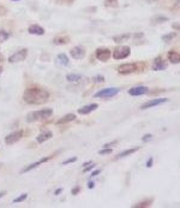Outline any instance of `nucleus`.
Wrapping results in <instances>:
<instances>
[{
	"mask_svg": "<svg viewBox=\"0 0 180 208\" xmlns=\"http://www.w3.org/2000/svg\"><path fill=\"white\" fill-rule=\"evenodd\" d=\"M48 98H49V93L41 88H28L23 95L24 101L30 105L43 104L48 100Z\"/></svg>",
	"mask_w": 180,
	"mask_h": 208,
	"instance_id": "f257e3e1",
	"label": "nucleus"
},
{
	"mask_svg": "<svg viewBox=\"0 0 180 208\" xmlns=\"http://www.w3.org/2000/svg\"><path fill=\"white\" fill-rule=\"evenodd\" d=\"M52 114H53V109L52 108H43V109H40V111H34V112H30L27 116V122L34 123V122H37V120L47 119Z\"/></svg>",
	"mask_w": 180,
	"mask_h": 208,
	"instance_id": "f03ea898",
	"label": "nucleus"
},
{
	"mask_svg": "<svg viewBox=\"0 0 180 208\" xmlns=\"http://www.w3.org/2000/svg\"><path fill=\"white\" fill-rule=\"evenodd\" d=\"M131 54V48L129 46H120L117 47L114 51H113V58L114 59H125L127 57H130Z\"/></svg>",
	"mask_w": 180,
	"mask_h": 208,
	"instance_id": "7ed1b4c3",
	"label": "nucleus"
},
{
	"mask_svg": "<svg viewBox=\"0 0 180 208\" xmlns=\"http://www.w3.org/2000/svg\"><path fill=\"white\" fill-rule=\"evenodd\" d=\"M120 92L119 88H106V89H101L100 92H97L95 94V98H112V96H115L118 93Z\"/></svg>",
	"mask_w": 180,
	"mask_h": 208,
	"instance_id": "20e7f679",
	"label": "nucleus"
},
{
	"mask_svg": "<svg viewBox=\"0 0 180 208\" xmlns=\"http://www.w3.org/2000/svg\"><path fill=\"white\" fill-rule=\"evenodd\" d=\"M27 55H28V49H27V48H23V49H21V51L16 52L15 54H12V55L8 58V62L12 63V64L23 62V60H25Z\"/></svg>",
	"mask_w": 180,
	"mask_h": 208,
	"instance_id": "39448f33",
	"label": "nucleus"
},
{
	"mask_svg": "<svg viewBox=\"0 0 180 208\" xmlns=\"http://www.w3.org/2000/svg\"><path fill=\"white\" fill-rule=\"evenodd\" d=\"M137 70L136 64L133 63H127V64H121L119 68H118V72L121 74V75H129V74H132Z\"/></svg>",
	"mask_w": 180,
	"mask_h": 208,
	"instance_id": "423d86ee",
	"label": "nucleus"
},
{
	"mask_svg": "<svg viewBox=\"0 0 180 208\" xmlns=\"http://www.w3.org/2000/svg\"><path fill=\"white\" fill-rule=\"evenodd\" d=\"M22 136H23V131L22 130L11 132L10 135H7V136L5 137V143H6V145H15L16 142H18L19 140L22 139Z\"/></svg>",
	"mask_w": 180,
	"mask_h": 208,
	"instance_id": "0eeeda50",
	"label": "nucleus"
},
{
	"mask_svg": "<svg viewBox=\"0 0 180 208\" xmlns=\"http://www.w3.org/2000/svg\"><path fill=\"white\" fill-rule=\"evenodd\" d=\"M95 55H96V58H97L99 60H101V62H107L110 58L112 53H110V51L108 48H97Z\"/></svg>",
	"mask_w": 180,
	"mask_h": 208,
	"instance_id": "6e6552de",
	"label": "nucleus"
},
{
	"mask_svg": "<svg viewBox=\"0 0 180 208\" xmlns=\"http://www.w3.org/2000/svg\"><path fill=\"white\" fill-rule=\"evenodd\" d=\"M168 99H166V98H161V99H153V100L148 101V102H145V104H143L141 106L142 109H147V108H151V107H155V106H158V105H161V104H163V102H167Z\"/></svg>",
	"mask_w": 180,
	"mask_h": 208,
	"instance_id": "1a4fd4ad",
	"label": "nucleus"
},
{
	"mask_svg": "<svg viewBox=\"0 0 180 208\" xmlns=\"http://www.w3.org/2000/svg\"><path fill=\"white\" fill-rule=\"evenodd\" d=\"M148 92V87H144V85H138V87H133L131 89H129V94L132 96H139L143 94H147Z\"/></svg>",
	"mask_w": 180,
	"mask_h": 208,
	"instance_id": "9d476101",
	"label": "nucleus"
},
{
	"mask_svg": "<svg viewBox=\"0 0 180 208\" xmlns=\"http://www.w3.org/2000/svg\"><path fill=\"white\" fill-rule=\"evenodd\" d=\"M167 69V64L163 62V59L161 57H157L154 59V64H153V70L154 71H162V70Z\"/></svg>",
	"mask_w": 180,
	"mask_h": 208,
	"instance_id": "9b49d317",
	"label": "nucleus"
},
{
	"mask_svg": "<svg viewBox=\"0 0 180 208\" xmlns=\"http://www.w3.org/2000/svg\"><path fill=\"white\" fill-rule=\"evenodd\" d=\"M70 54L73 59H82L85 55V51L82 47H73L70 51Z\"/></svg>",
	"mask_w": 180,
	"mask_h": 208,
	"instance_id": "f8f14e48",
	"label": "nucleus"
},
{
	"mask_svg": "<svg viewBox=\"0 0 180 208\" xmlns=\"http://www.w3.org/2000/svg\"><path fill=\"white\" fill-rule=\"evenodd\" d=\"M51 158H52V156H46V158L41 159V160H39V161L32 162V164H30V165H28L27 167H24V169L22 170V173H25V172H28V171H30V170L36 169V167H37V166H40L41 164H43V162H46V161H48V160H51Z\"/></svg>",
	"mask_w": 180,
	"mask_h": 208,
	"instance_id": "ddd939ff",
	"label": "nucleus"
},
{
	"mask_svg": "<svg viewBox=\"0 0 180 208\" xmlns=\"http://www.w3.org/2000/svg\"><path fill=\"white\" fill-rule=\"evenodd\" d=\"M99 107L97 104H90V105H86V106H83L78 109V113L79 114H89L91 113L93 111H95L96 108Z\"/></svg>",
	"mask_w": 180,
	"mask_h": 208,
	"instance_id": "4468645a",
	"label": "nucleus"
},
{
	"mask_svg": "<svg viewBox=\"0 0 180 208\" xmlns=\"http://www.w3.org/2000/svg\"><path fill=\"white\" fill-rule=\"evenodd\" d=\"M28 31H29V34H32V35H43L45 34V29L42 27L37 25V24L30 25L28 28Z\"/></svg>",
	"mask_w": 180,
	"mask_h": 208,
	"instance_id": "2eb2a0df",
	"label": "nucleus"
},
{
	"mask_svg": "<svg viewBox=\"0 0 180 208\" xmlns=\"http://www.w3.org/2000/svg\"><path fill=\"white\" fill-rule=\"evenodd\" d=\"M52 137H53V132L52 131H45V132L40 134L39 136L36 137V141L39 143H43V142H46L48 140H51Z\"/></svg>",
	"mask_w": 180,
	"mask_h": 208,
	"instance_id": "dca6fc26",
	"label": "nucleus"
},
{
	"mask_svg": "<svg viewBox=\"0 0 180 208\" xmlns=\"http://www.w3.org/2000/svg\"><path fill=\"white\" fill-rule=\"evenodd\" d=\"M167 58L172 64H179L180 63V53L175 52V51H169L167 54Z\"/></svg>",
	"mask_w": 180,
	"mask_h": 208,
	"instance_id": "f3484780",
	"label": "nucleus"
},
{
	"mask_svg": "<svg viewBox=\"0 0 180 208\" xmlns=\"http://www.w3.org/2000/svg\"><path fill=\"white\" fill-rule=\"evenodd\" d=\"M76 119V114H73V113H69V114H66V116H64L63 118H60L56 124H65V123H69V122H72V120H75Z\"/></svg>",
	"mask_w": 180,
	"mask_h": 208,
	"instance_id": "a211bd4d",
	"label": "nucleus"
},
{
	"mask_svg": "<svg viewBox=\"0 0 180 208\" xmlns=\"http://www.w3.org/2000/svg\"><path fill=\"white\" fill-rule=\"evenodd\" d=\"M139 149V147H134V148H131V149H126L124 152H121L120 154L117 156V159H123V158H125V156H129V155L133 154L134 152H137Z\"/></svg>",
	"mask_w": 180,
	"mask_h": 208,
	"instance_id": "6ab92c4d",
	"label": "nucleus"
},
{
	"mask_svg": "<svg viewBox=\"0 0 180 208\" xmlns=\"http://www.w3.org/2000/svg\"><path fill=\"white\" fill-rule=\"evenodd\" d=\"M56 60H58L59 64H61V65H64V66L69 65V63H70V60H69V58H67L66 54H59V55L56 57Z\"/></svg>",
	"mask_w": 180,
	"mask_h": 208,
	"instance_id": "aec40b11",
	"label": "nucleus"
},
{
	"mask_svg": "<svg viewBox=\"0 0 180 208\" xmlns=\"http://www.w3.org/2000/svg\"><path fill=\"white\" fill-rule=\"evenodd\" d=\"M66 79L69 82H79L82 79V75H77V74H69L66 75Z\"/></svg>",
	"mask_w": 180,
	"mask_h": 208,
	"instance_id": "412c9836",
	"label": "nucleus"
},
{
	"mask_svg": "<svg viewBox=\"0 0 180 208\" xmlns=\"http://www.w3.org/2000/svg\"><path fill=\"white\" fill-rule=\"evenodd\" d=\"M130 38V34H123V35H119V36H114L113 40L115 41V42H123V41H125Z\"/></svg>",
	"mask_w": 180,
	"mask_h": 208,
	"instance_id": "4be33fe9",
	"label": "nucleus"
},
{
	"mask_svg": "<svg viewBox=\"0 0 180 208\" xmlns=\"http://www.w3.org/2000/svg\"><path fill=\"white\" fill-rule=\"evenodd\" d=\"M175 33H169V34H164V35H162V38H161V40L162 41H164V42H168V41H171L172 39H174L175 38Z\"/></svg>",
	"mask_w": 180,
	"mask_h": 208,
	"instance_id": "5701e85b",
	"label": "nucleus"
},
{
	"mask_svg": "<svg viewBox=\"0 0 180 208\" xmlns=\"http://www.w3.org/2000/svg\"><path fill=\"white\" fill-rule=\"evenodd\" d=\"M67 42H69V40L66 39V38H55L54 41H53L54 45H65Z\"/></svg>",
	"mask_w": 180,
	"mask_h": 208,
	"instance_id": "b1692460",
	"label": "nucleus"
},
{
	"mask_svg": "<svg viewBox=\"0 0 180 208\" xmlns=\"http://www.w3.org/2000/svg\"><path fill=\"white\" fill-rule=\"evenodd\" d=\"M10 38V34L5 30H0V42H4Z\"/></svg>",
	"mask_w": 180,
	"mask_h": 208,
	"instance_id": "393cba45",
	"label": "nucleus"
},
{
	"mask_svg": "<svg viewBox=\"0 0 180 208\" xmlns=\"http://www.w3.org/2000/svg\"><path fill=\"white\" fill-rule=\"evenodd\" d=\"M151 203V200H148V201H144V202H141V203H137V205H133L132 207L133 208H141V207H147Z\"/></svg>",
	"mask_w": 180,
	"mask_h": 208,
	"instance_id": "a878e982",
	"label": "nucleus"
},
{
	"mask_svg": "<svg viewBox=\"0 0 180 208\" xmlns=\"http://www.w3.org/2000/svg\"><path fill=\"white\" fill-rule=\"evenodd\" d=\"M27 197H28V194H22L21 196H18L17 199L13 200V203H18V202H23V201L27 200Z\"/></svg>",
	"mask_w": 180,
	"mask_h": 208,
	"instance_id": "bb28decb",
	"label": "nucleus"
},
{
	"mask_svg": "<svg viewBox=\"0 0 180 208\" xmlns=\"http://www.w3.org/2000/svg\"><path fill=\"white\" fill-rule=\"evenodd\" d=\"M154 21H155L156 23H162V22H164V21H168V17H164V16H158V17H156Z\"/></svg>",
	"mask_w": 180,
	"mask_h": 208,
	"instance_id": "cd10ccee",
	"label": "nucleus"
},
{
	"mask_svg": "<svg viewBox=\"0 0 180 208\" xmlns=\"http://www.w3.org/2000/svg\"><path fill=\"white\" fill-rule=\"evenodd\" d=\"M110 153H112V149H110V148H103V149H101V150L99 152V154L100 155L110 154Z\"/></svg>",
	"mask_w": 180,
	"mask_h": 208,
	"instance_id": "c85d7f7f",
	"label": "nucleus"
},
{
	"mask_svg": "<svg viewBox=\"0 0 180 208\" xmlns=\"http://www.w3.org/2000/svg\"><path fill=\"white\" fill-rule=\"evenodd\" d=\"M151 139H153V135H151V134H145V135L142 137V141H143V142H149Z\"/></svg>",
	"mask_w": 180,
	"mask_h": 208,
	"instance_id": "c756f323",
	"label": "nucleus"
},
{
	"mask_svg": "<svg viewBox=\"0 0 180 208\" xmlns=\"http://www.w3.org/2000/svg\"><path fill=\"white\" fill-rule=\"evenodd\" d=\"M93 79H94V82H97V83H102V82L105 81V77H103L102 75H99V76H95Z\"/></svg>",
	"mask_w": 180,
	"mask_h": 208,
	"instance_id": "7c9ffc66",
	"label": "nucleus"
},
{
	"mask_svg": "<svg viewBox=\"0 0 180 208\" xmlns=\"http://www.w3.org/2000/svg\"><path fill=\"white\" fill-rule=\"evenodd\" d=\"M77 161V156H73V158H71V159H67V160H65L63 161V165H67V164H72V162Z\"/></svg>",
	"mask_w": 180,
	"mask_h": 208,
	"instance_id": "2f4dec72",
	"label": "nucleus"
},
{
	"mask_svg": "<svg viewBox=\"0 0 180 208\" xmlns=\"http://www.w3.org/2000/svg\"><path fill=\"white\" fill-rule=\"evenodd\" d=\"M172 28L174 30L180 31V22H174V23L172 24Z\"/></svg>",
	"mask_w": 180,
	"mask_h": 208,
	"instance_id": "473e14b6",
	"label": "nucleus"
},
{
	"mask_svg": "<svg viewBox=\"0 0 180 208\" xmlns=\"http://www.w3.org/2000/svg\"><path fill=\"white\" fill-rule=\"evenodd\" d=\"M95 165L94 164H93V162H91V164H90V165H88V167H84V169H83V172H88V171H90V170L93 169V167H94Z\"/></svg>",
	"mask_w": 180,
	"mask_h": 208,
	"instance_id": "72a5a7b5",
	"label": "nucleus"
},
{
	"mask_svg": "<svg viewBox=\"0 0 180 208\" xmlns=\"http://www.w3.org/2000/svg\"><path fill=\"white\" fill-rule=\"evenodd\" d=\"M79 190H80V188H79V186H76V188H73V189L71 190V194H72V195H76V194L79 193Z\"/></svg>",
	"mask_w": 180,
	"mask_h": 208,
	"instance_id": "f704fd0d",
	"label": "nucleus"
},
{
	"mask_svg": "<svg viewBox=\"0 0 180 208\" xmlns=\"http://www.w3.org/2000/svg\"><path fill=\"white\" fill-rule=\"evenodd\" d=\"M114 145H117V141H112L109 143H106V145L103 146V148H109L110 146H114Z\"/></svg>",
	"mask_w": 180,
	"mask_h": 208,
	"instance_id": "c9c22d12",
	"label": "nucleus"
},
{
	"mask_svg": "<svg viewBox=\"0 0 180 208\" xmlns=\"http://www.w3.org/2000/svg\"><path fill=\"white\" fill-rule=\"evenodd\" d=\"M153 161H154V158H149V160L147 161V167H151L153 166Z\"/></svg>",
	"mask_w": 180,
	"mask_h": 208,
	"instance_id": "e433bc0d",
	"label": "nucleus"
},
{
	"mask_svg": "<svg viewBox=\"0 0 180 208\" xmlns=\"http://www.w3.org/2000/svg\"><path fill=\"white\" fill-rule=\"evenodd\" d=\"M100 172H101V170H96V171H94V172L91 173V177H96L97 175H100Z\"/></svg>",
	"mask_w": 180,
	"mask_h": 208,
	"instance_id": "4c0bfd02",
	"label": "nucleus"
},
{
	"mask_svg": "<svg viewBox=\"0 0 180 208\" xmlns=\"http://www.w3.org/2000/svg\"><path fill=\"white\" fill-rule=\"evenodd\" d=\"M94 186H95V183H94V182H91V180H90V182L88 183V188H89V189H93Z\"/></svg>",
	"mask_w": 180,
	"mask_h": 208,
	"instance_id": "58836bf2",
	"label": "nucleus"
},
{
	"mask_svg": "<svg viewBox=\"0 0 180 208\" xmlns=\"http://www.w3.org/2000/svg\"><path fill=\"white\" fill-rule=\"evenodd\" d=\"M61 191H63V189H56V190H55V195H59V194L61 193Z\"/></svg>",
	"mask_w": 180,
	"mask_h": 208,
	"instance_id": "ea45409f",
	"label": "nucleus"
},
{
	"mask_svg": "<svg viewBox=\"0 0 180 208\" xmlns=\"http://www.w3.org/2000/svg\"><path fill=\"white\" fill-rule=\"evenodd\" d=\"M5 195H6V191H1V193H0V199H1V197H4Z\"/></svg>",
	"mask_w": 180,
	"mask_h": 208,
	"instance_id": "a19ab883",
	"label": "nucleus"
},
{
	"mask_svg": "<svg viewBox=\"0 0 180 208\" xmlns=\"http://www.w3.org/2000/svg\"><path fill=\"white\" fill-rule=\"evenodd\" d=\"M143 35H144V34H136V35H134V36H136V38H141V36H143Z\"/></svg>",
	"mask_w": 180,
	"mask_h": 208,
	"instance_id": "79ce46f5",
	"label": "nucleus"
},
{
	"mask_svg": "<svg viewBox=\"0 0 180 208\" xmlns=\"http://www.w3.org/2000/svg\"><path fill=\"white\" fill-rule=\"evenodd\" d=\"M91 164V161H88V162H85V164H83V166L85 167V166H88V165H90Z\"/></svg>",
	"mask_w": 180,
	"mask_h": 208,
	"instance_id": "37998d69",
	"label": "nucleus"
},
{
	"mask_svg": "<svg viewBox=\"0 0 180 208\" xmlns=\"http://www.w3.org/2000/svg\"><path fill=\"white\" fill-rule=\"evenodd\" d=\"M1 72H2V68H0V75H1Z\"/></svg>",
	"mask_w": 180,
	"mask_h": 208,
	"instance_id": "c03bdc74",
	"label": "nucleus"
},
{
	"mask_svg": "<svg viewBox=\"0 0 180 208\" xmlns=\"http://www.w3.org/2000/svg\"><path fill=\"white\" fill-rule=\"evenodd\" d=\"M13 1H18V0H13Z\"/></svg>",
	"mask_w": 180,
	"mask_h": 208,
	"instance_id": "a18cd8bd",
	"label": "nucleus"
},
{
	"mask_svg": "<svg viewBox=\"0 0 180 208\" xmlns=\"http://www.w3.org/2000/svg\"><path fill=\"white\" fill-rule=\"evenodd\" d=\"M0 167H1V165H0Z\"/></svg>",
	"mask_w": 180,
	"mask_h": 208,
	"instance_id": "49530a36",
	"label": "nucleus"
}]
</instances>
